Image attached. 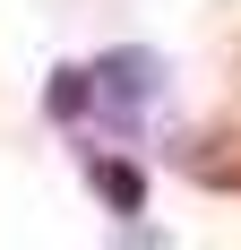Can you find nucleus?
<instances>
[{
  "label": "nucleus",
  "mask_w": 241,
  "mask_h": 250,
  "mask_svg": "<svg viewBox=\"0 0 241 250\" xmlns=\"http://www.w3.org/2000/svg\"><path fill=\"white\" fill-rule=\"evenodd\" d=\"M86 181H103V199H112L120 216H138V207H146V190H138V173H129V164H103V155H86Z\"/></svg>",
  "instance_id": "2"
},
{
  "label": "nucleus",
  "mask_w": 241,
  "mask_h": 250,
  "mask_svg": "<svg viewBox=\"0 0 241 250\" xmlns=\"http://www.w3.org/2000/svg\"><path fill=\"white\" fill-rule=\"evenodd\" d=\"M172 164L207 190H241V129H198L190 147H172Z\"/></svg>",
  "instance_id": "1"
}]
</instances>
